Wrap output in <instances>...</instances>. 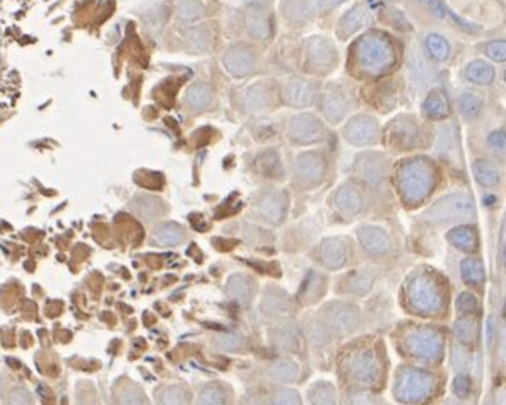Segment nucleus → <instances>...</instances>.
<instances>
[{"mask_svg":"<svg viewBox=\"0 0 506 405\" xmlns=\"http://www.w3.org/2000/svg\"><path fill=\"white\" fill-rule=\"evenodd\" d=\"M356 62L363 72L378 76L394 67L397 55L392 41L380 33H368L355 46Z\"/></svg>","mask_w":506,"mask_h":405,"instance_id":"obj_1","label":"nucleus"},{"mask_svg":"<svg viewBox=\"0 0 506 405\" xmlns=\"http://www.w3.org/2000/svg\"><path fill=\"white\" fill-rule=\"evenodd\" d=\"M337 48L328 38L311 37L304 46V65L313 74H328L337 65Z\"/></svg>","mask_w":506,"mask_h":405,"instance_id":"obj_2","label":"nucleus"},{"mask_svg":"<svg viewBox=\"0 0 506 405\" xmlns=\"http://www.w3.org/2000/svg\"><path fill=\"white\" fill-rule=\"evenodd\" d=\"M402 194L409 200H421L426 197L431 187V169L423 161H409L401 168L399 175Z\"/></svg>","mask_w":506,"mask_h":405,"instance_id":"obj_3","label":"nucleus"},{"mask_svg":"<svg viewBox=\"0 0 506 405\" xmlns=\"http://www.w3.org/2000/svg\"><path fill=\"white\" fill-rule=\"evenodd\" d=\"M288 137L293 144L298 145L317 144L325 137L324 123L313 113H299L289 120Z\"/></svg>","mask_w":506,"mask_h":405,"instance_id":"obj_4","label":"nucleus"},{"mask_svg":"<svg viewBox=\"0 0 506 405\" xmlns=\"http://www.w3.org/2000/svg\"><path fill=\"white\" fill-rule=\"evenodd\" d=\"M472 214V200L465 195H448V197L438 200L430 211L426 212V218L434 222L456 221V219H465Z\"/></svg>","mask_w":506,"mask_h":405,"instance_id":"obj_5","label":"nucleus"},{"mask_svg":"<svg viewBox=\"0 0 506 405\" xmlns=\"http://www.w3.org/2000/svg\"><path fill=\"white\" fill-rule=\"evenodd\" d=\"M257 52L246 43H235L222 55V65L231 76L246 77L257 65Z\"/></svg>","mask_w":506,"mask_h":405,"instance_id":"obj_6","label":"nucleus"},{"mask_svg":"<svg viewBox=\"0 0 506 405\" xmlns=\"http://www.w3.org/2000/svg\"><path fill=\"white\" fill-rule=\"evenodd\" d=\"M380 137V127L378 120L371 115L352 116L344 127V138L352 145H371L378 142Z\"/></svg>","mask_w":506,"mask_h":405,"instance_id":"obj_7","label":"nucleus"},{"mask_svg":"<svg viewBox=\"0 0 506 405\" xmlns=\"http://www.w3.org/2000/svg\"><path fill=\"white\" fill-rule=\"evenodd\" d=\"M351 96L341 86L330 84L321 94V112L327 122L341 123L351 110Z\"/></svg>","mask_w":506,"mask_h":405,"instance_id":"obj_8","label":"nucleus"},{"mask_svg":"<svg viewBox=\"0 0 506 405\" xmlns=\"http://www.w3.org/2000/svg\"><path fill=\"white\" fill-rule=\"evenodd\" d=\"M327 172V159L321 152L306 151L296 159V173L298 178L306 185H317L324 180Z\"/></svg>","mask_w":506,"mask_h":405,"instance_id":"obj_9","label":"nucleus"},{"mask_svg":"<svg viewBox=\"0 0 506 405\" xmlns=\"http://www.w3.org/2000/svg\"><path fill=\"white\" fill-rule=\"evenodd\" d=\"M317 87L311 81L293 77L282 86V99L293 108H308L315 103Z\"/></svg>","mask_w":506,"mask_h":405,"instance_id":"obj_10","label":"nucleus"},{"mask_svg":"<svg viewBox=\"0 0 506 405\" xmlns=\"http://www.w3.org/2000/svg\"><path fill=\"white\" fill-rule=\"evenodd\" d=\"M272 105H274V92L271 84L264 81L255 83L243 91L242 106L246 113H264L271 110Z\"/></svg>","mask_w":506,"mask_h":405,"instance_id":"obj_11","label":"nucleus"},{"mask_svg":"<svg viewBox=\"0 0 506 405\" xmlns=\"http://www.w3.org/2000/svg\"><path fill=\"white\" fill-rule=\"evenodd\" d=\"M388 135L401 147H412L419 141V125L412 116H399L388 127Z\"/></svg>","mask_w":506,"mask_h":405,"instance_id":"obj_12","label":"nucleus"},{"mask_svg":"<svg viewBox=\"0 0 506 405\" xmlns=\"http://www.w3.org/2000/svg\"><path fill=\"white\" fill-rule=\"evenodd\" d=\"M371 21V10L366 3H356L339 21V37L348 38L366 26Z\"/></svg>","mask_w":506,"mask_h":405,"instance_id":"obj_13","label":"nucleus"},{"mask_svg":"<svg viewBox=\"0 0 506 405\" xmlns=\"http://www.w3.org/2000/svg\"><path fill=\"white\" fill-rule=\"evenodd\" d=\"M245 26L250 37L257 41H267L272 37V30H274L271 14L258 9V7H255L246 14Z\"/></svg>","mask_w":506,"mask_h":405,"instance_id":"obj_14","label":"nucleus"},{"mask_svg":"<svg viewBox=\"0 0 506 405\" xmlns=\"http://www.w3.org/2000/svg\"><path fill=\"white\" fill-rule=\"evenodd\" d=\"M175 14L183 23H197L211 16V7L205 0H173Z\"/></svg>","mask_w":506,"mask_h":405,"instance_id":"obj_15","label":"nucleus"},{"mask_svg":"<svg viewBox=\"0 0 506 405\" xmlns=\"http://www.w3.org/2000/svg\"><path fill=\"white\" fill-rule=\"evenodd\" d=\"M288 209V198L282 191H271L260 202V214L265 221L277 225L284 219Z\"/></svg>","mask_w":506,"mask_h":405,"instance_id":"obj_16","label":"nucleus"},{"mask_svg":"<svg viewBox=\"0 0 506 405\" xmlns=\"http://www.w3.org/2000/svg\"><path fill=\"white\" fill-rule=\"evenodd\" d=\"M409 74H410V79H412V83L416 84L417 87H428L430 86L431 83H433V69L430 67V63H428V60L424 59L423 53L419 52L417 48H414L412 52H410V56H409Z\"/></svg>","mask_w":506,"mask_h":405,"instance_id":"obj_17","label":"nucleus"},{"mask_svg":"<svg viewBox=\"0 0 506 405\" xmlns=\"http://www.w3.org/2000/svg\"><path fill=\"white\" fill-rule=\"evenodd\" d=\"M484 98L476 91H462L456 96V108L467 122H474L484 112Z\"/></svg>","mask_w":506,"mask_h":405,"instance_id":"obj_18","label":"nucleus"},{"mask_svg":"<svg viewBox=\"0 0 506 405\" xmlns=\"http://www.w3.org/2000/svg\"><path fill=\"white\" fill-rule=\"evenodd\" d=\"M212 99H214V90L204 81H197V83L190 84L187 87L185 94H183V101L192 110L209 108L212 105Z\"/></svg>","mask_w":506,"mask_h":405,"instance_id":"obj_19","label":"nucleus"},{"mask_svg":"<svg viewBox=\"0 0 506 405\" xmlns=\"http://www.w3.org/2000/svg\"><path fill=\"white\" fill-rule=\"evenodd\" d=\"M494 76H496V70L486 60H472L463 69L465 81H469L470 84H476V86H489L494 81Z\"/></svg>","mask_w":506,"mask_h":405,"instance_id":"obj_20","label":"nucleus"},{"mask_svg":"<svg viewBox=\"0 0 506 405\" xmlns=\"http://www.w3.org/2000/svg\"><path fill=\"white\" fill-rule=\"evenodd\" d=\"M320 262L328 269H339L346 262V247L339 238H328L320 245Z\"/></svg>","mask_w":506,"mask_h":405,"instance_id":"obj_21","label":"nucleus"},{"mask_svg":"<svg viewBox=\"0 0 506 405\" xmlns=\"http://www.w3.org/2000/svg\"><path fill=\"white\" fill-rule=\"evenodd\" d=\"M423 113L430 120H443L450 115V105L448 98L441 90L430 91L426 99L423 101Z\"/></svg>","mask_w":506,"mask_h":405,"instance_id":"obj_22","label":"nucleus"},{"mask_svg":"<svg viewBox=\"0 0 506 405\" xmlns=\"http://www.w3.org/2000/svg\"><path fill=\"white\" fill-rule=\"evenodd\" d=\"M359 240L363 247L371 253H385L390 248V240L387 233L378 227L364 226L359 229Z\"/></svg>","mask_w":506,"mask_h":405,"instance_id":"obj_23","label":"nucleus"},{"mask_svg":"<svg viewBox=\"0 0 506 405\" xmlns=\"http://www.w3.org/2000/svg\"><path fill=\"white\" fill-rule=\"evenodd\" d=\"M214 38H215L214 31H212L209 26H205V24H202V26L190 28V30L187 31L185 40L189 48L192 50L193 53H204L212 48Z\"/></svg>","mask_w":506,"mask_h":405,"instance_id":"obj_24","label":"nucleus"},{"mask_svg":"<svg viewBox=\"0 0 506 405\" xmlns=\"http://www.w3.org/2000/svg\"><path fill=\"white\" fill-rule=\"evenodd\" d=\"M152 240L161 247H178L185 240V229L176 222H165L154 231Z\"/></svg>","mask_w":506,"mask_h":405,"instance_id":"obj_25","label":"nucleus"},{"mask_svg":"<svg viewBox=\"0 0 506 405\" xmlns=\"http://www.w3.org/2000/svg\"><path fill=\"white\" fill-rule=\"evenodd\" d=\"M281 10L286 19L291 24H299L310 17V12L313 9V2L308 0H282Z\"/></svg>","mask_w":506,"mask_h":405,"instance_id":"obj_26","label":"nucleus"},{"mask_svg":"<svg viewBox=\"0 0 506 405\" xmlns=\"http://www.w3.org/2000/svg\"><path fill=\"white\" fill-rule=\"evenodd\" d=\"M335 205L344 214H356V212H359L361 205H363V198H361L357 188L346 185L335 195Z\"/></svg>","mask_w":506,"mask_h":405,"instance_id":"obj_27","label":"nucleus"},{"mask_svg":"<svg viewBox=\"0 0 506 405\" xmlns=\"http://www.w3.org/2000/svg\"><path fill=\"white\" fill-rule=\"evenodd\" d=\"M328 322H330L332 326L337 330L355 329L357 322L356 310L351 307H346V304H334V307L328 310Z\"/></svg>","mask_w":506,"mask_h":405,"instance_id":"obj_28","label":"nucleus"},{"mask_svg":"<svg viewBox=\"0 0 506 405\" xmlns=\"http://www.w3.org/2000/svg\"><path fill=\"white\" fill-rule=\"evenodd\" d=\"M158 405H189L190 393L182 385H166L156 392Z\"/></svg>","mask_w":506,"mask_h":405,"instance_id":"obj_29","label":"nucleus"},{"mask_svg":"<svg viewBox=\"0 0 506 405\" xmlns=\"http://www.w3.org/2000/svg\"><path fill=\"white\" fill-rule=\"evenodd\" d=\"M424 46H426V52L434 62H447L450 59L452 46L448 43L447 38L440 33H430L424 40Z\"/></svg>","mask_w":506,"mask_h":405,"instance_id":"obj_30","label":"nucleus"},{"mask_svg":"<svg viewBox=\"0 0 506 405\" xmlns=\"http://www.w3.org/2000/svg\"><path fill=\"white\" fill-rule=\"evenodd\" d=\"M289 308V300L284 293L277 289L265 291L264 301H262V310L265 315H284Z\"/></svg>","mask_w":506,"mask_h":405,"instance_id":"obj_31","label":"nucleus"},{"mask_svg":"<svg viewBox=\"0 0 506 405\" xmlns=\"http://www.w3.org/2000/svg\"><path fill=\"white\" fill-rule=\"evenodd\" d=\"M228 294L238 303L245 304L249 303L250 298H252V282L246 276H236L229 277L228 280Z\"/></svg>","mask_w":506,"mask_h":405,"instance_id":"obj_32","label":"nucleus"},{"mask_svg":"<svg viewBox=\"0 0 506 405\" xmlns=\"http://www.w3.org/2000/svg\"><path fill=\"white\" fill-rule=\"evenodd\" d=\"M474 173H476L477 181H481L486 187H494L500 181V169L487 159H477L474 163Z\"/></svg>","mask_w":506,"mask_h":405,"instance_id":"obj_33","label":"nucleus"},{"mask_svg":"<svg viewBox=\"0 0 506 405\" xmlns=\"http://www.w3.org/2000/svg\"><path fill=\"white\" fill-rule=\"evenodd\" d=\"M132 207L136 209V212H139L143 218L146 219H154L156 216L162 214L165 207H162V202L158 198L149 197V195H140L134 200Z\"/></svg>","mask_w":506,"mask_h":405,"instance_id":"obj_34","label":"nucleus"},{"mask_svg":"<svg viewBox=\"0 0 506 405\" xmlns=\"http://www.w3.org/2000/svg\"><path fill=\"white\" fill-rule=\"evenodd\" d=\"M458 145H456V129L455 125H445L443 129L440 130V135H438V145H436V151L440 152L441 156H454V152L458 151Z\"/></svg>","mask_w":506,"mask_h":405,"instance_id":"obj_35","label":"nucleus"},{"mask_svg":"<svg viewBox=\"0 0 506 405\" xmlns=\"http://www.w3.org/2000/svg\"><path fill=\"white\" fill-rule=\"evenodd\" d=\"M226 399H228V393L224 386L219 383H211L202 390L197 405H224Z\"/></svg>","mask_w":506,"mask_h":405,"instance_id":"obj_36","label":"nucleus"},{"mask_svg":"<svg viewBox=\"0 0 506 405\" xmlns=\"http://www.w3.org/2000/svg\"><path fill=\"white\" fill-rule=\"evenodd\" d=\"M272 376L277 382H293L298 376V364L291 360H279L272 366Z\"/></svg>","mask_w":506,"mask_h":405,"instance_id":"obj_37","label":"nucleus"},{"mask_svg":"<svg viewBox=\"0 0 506 405\" xmlns=\"http://www.w3.org/2000/svg\"><path fill=\"white\" fill-rule=\"evenodd\" d=\"M359 172L366 180L377 181L383 175V163L378 161V156H366L364 163H359Z\"/></svg>","mask_w":506,"mask_h":405,"instance_id":"obj_38","label":"nucleus"},{"mask_svg":"<svg viewBox=\"0 0 506 405\" xmlns=\"http://www.w3.org/2000/svg\"><path fill=\"white\" fill-rule=\"evenodd\" d=\"M257 165H258V168L262 169V173L274 176V178L277 176L279 169H282L281 158H279V154L275 151H267V152H264V154L258 156Z\"/></svg>","mask_w":506,"mask_h":405,"instance_id":"obj_39","label":"nucleus"},{"mask_svg":"<svg viewBox=\"0 0 506 405\" xmlns=\"http://www.w3.org/2000/svg\"><path fill=\"white\" fill-rule=\"evenodd\" d=\"M310 399L313 405H334L335 397L334 390L327 383H317L313 388L310 390Z\"/></svg>","mask_w":506,"mask_h":405,"instance_id":"obj_40","label":"nucleus"},{"mask_svg":"<svg viewBox=\"0 0 506 405\" xmlns=\"http://www.w3.org/2000/svg\"><path fill=\"white\" fill-rule=\"evenodd\" d=\"M321 293H324V280H321V277H318L317 273H310L306 284H304L302 289V296L304 298V301L313 303V301H317L315 298L320 296Z\"/></svg>","mask_w":506,"mask_h":405,"instance_id":"obj_41","label":"nucleus"},{"mask_svg":"<svg viewBox=\"0 0 506 405\" xmlns=\"http://www.w3.org/2000/svg\"><path fill=\"white\" fill-rule=\"evenodd\" d=\"M481 48L484 55L493 62H506V40L487 41Z\"/></svg>","mask_w":506,"mask_h":405,"instance_id":"obj_42","label":"nucleus"},{"mask_svg":"<svg viewBox=\"0 0 506 405\" xmlns=\"http://www.w3.org/2000/svg\"><path fill=\"white\" fill-rule=\"evenodd\" d=\"M426 386H428V380L424 378L423 375H419V373H409V375L405 376V383H402V390L414 397H416L417 393L424 392Z\"/></svg>","mask_w":506,"mask_h":405,"instance_id":"obj_43","label":"nucleus"},{"mask_svg":"<svg viewBox=\"0 0 506 405\" xmlns=\"http://www.w3.org/2000/svg\"><path fill=\"white\" fill-rule=\"evenodd\" d=\"M275 344L282 349H295L298 346V335L293 329H279L274 335Z\"/></svg>","mask_w":506,"mask_h":405,"instance_id":"obj_44","label":"nucleus"},{"mask_svg":"<svg viewBox=\"0 0 506 405\" xmlns=\"http://www.w3.org/2000/svg\"><path fill=\"white\" fill-rule=\"evenodd\" d=\"M143 404H146V400H144L143 392H140L137 386L130 385L127 386V388H123L122 393H120V405H143Z\"/></svg>","mask_w":506,"mask_h":405,"instance_id":"obj_45","label":"nucleus"},{"mask_svg":"<svg viewBox=\"0 0 506 405\" xmlns=\"http://www.w3.org/2000/svg\"><path fill=\"white\" fill-rule=\"evenodd\" d=\"M487 145L491 147V151L506 154V130H494L487 135Z\"/></svg>","mask_w":506,"mask_h":405,"instance_id":"obj_46","label":"nucleus"},{"mask_svg":"<svg viewBox=\"0 0 506 405\" xmlns=\"http://www.w3.org/2000/svg\"><path fill=\"white\" fill-rule=\"evenodd\" d=\"M352 369H355L357 378H361V380L373 378V375H375V364H373V361L368 360V357H361V360H357Z\"/></svg>","mask_w":506,"mask_h":405,"instance_id":"obj_47","label":"nucleus"},{"mask_svg":"<svg viewBox=\"0 0 506 405\" xmlns=\"http://www.w3.org/2000/svg\"><path fill=\"white\" fill-rule=\"evenodd\" d=\"M218 346L222 347L226 351H236L243 346V339L235 333H228V335H219L218 337Z\"/></svg>","mask_w":506,"mask_h":405,"instance_id":"obj_48","label":"nucleus"},{"mask_svg":"<svg viewBox=\"0 0 506 405\" xmlns=\"http://www.w3.org/2000/svg\"><path fill=\"white\" fill-rule=\"evenodd\" d=\"M274 405H302V400H299L298 393H296V392H289V390H284V392L275 393Z\"/></svg>","mask_w":506,"mask_h":405,"instance_id":"obj_49","label":"nucleus"},{"mask_svg":"<svg viewBox=\"0 0 506 405\" xmlns=\"http://www.w3.org/2000/svg\"><path fill=\"white\" fill-rule=\"evenodd\" d=\"M346 0H313V9L318 14H327L337 6H341Z\"/></svg>","mask_w":506,"mask_h":405,"instance_id":"obj_50","label":"nucleus"},{"mask_svg":"<svg viewBox=\"0 0 506 405\" xmlns=\"http://www.w3.org/2000/svg\"><path fill=\"white\" fill-rule=\"evenodd\" d=\"M503 354H505V357H506V332H505V335H503Z\"/></svg>","mask_w":506,"mask_h":405,"instance_id":"obj_51","label":"nucleus"},{"mask_svg":"<svg viewBox=\"0 0 506 405\" xmlns=\"http://www.w3.org/2000/svg\"><path fill=\"white\" fill-rule=\"evenodd\" d=\"M447 405H462V404H456V402H448Z\"/></svg>","mask_w":506,"mask_h":405,"instance_id":"obj_52","label":"nucleus"},{"mask_svg":"<svg viewBox=\"0 0 506 405\" xmlns=\"http://www.w3.org/2000/svg\"><path fill=\"white\" fill-rule=\"evenodd\" d=\"M503 79H505V84H506V70H505V74H503Z\"/></svg>","mask_w":506,"mask_h":405,"instance_id":"obj_53","label":"nucleus"},{"mask_svg":"<svg viewBox=\"0 0 506 405\" xmlns=\"http://www.w3.org/2000/svg\"><path fill=\"white\" fill-rule=\"evenodd\" d=\"M419 2H428V0H419Z\"/></svg>","mask_w":506,"mask_h":405,"instance_id":"obj_54","label":"nucleus"}]
</instances>
